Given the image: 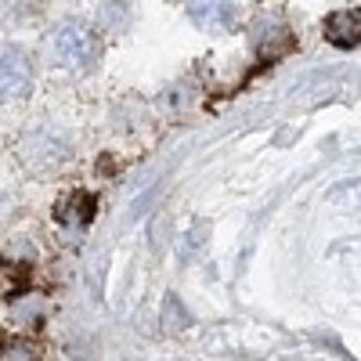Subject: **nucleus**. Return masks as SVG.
Masks as SVG:
<instances>
[{"instance_id":"f03ea898","label":"nucleus","mask_w":361,"mask_h":361,"mask_svg":"<svg viewBox=\"0 0 361 361\" xmlns=\"http://www.w3.org/2000/svg\"><path fill=\"white\" fill-rule=\"evenodd\" d=\"M33 90V58L18 44H0V102L25 98Z\"/></svg>"},{"instance_id":"423d86ee","label":"nucleus","mask_w":361,"mask_h":361,"mask_svg":"<svg viewBox=\"0 0 361 361\" xmlns=\"http://www.w3.org/2000/svg\"><path fill=\"white\" fill-rule=\"evenodd\" d=\"M238 15V4H188V18L202 29H221L231 25Z\"/></svg>"},{"instance_id":"7ed1b4c3","label":"nucleus","mask_w":361,"mask_h":361,"mask_svg":"<svg viewBox=\"0 0 361 361\" xmlns=\"http://www.w3.org/2000/svg\"><path fill=\"white\" fill-rule=\"evenodd\" d=\"M66 148H69V141H66L62 134L51 130V127H40V130H33V134L22 141V159H25L29 166H47V163L62 159Z\"/></svg>"},{"instance_id":"0eeeda50","label":"nucleus","mask_w":361,"mask_h":361,"mask_svg":"<svg viewBox=\"0 0 361 361\" xmlns=\"http://www.w3.org/2000/svg\"><path fill=\"white\" fill-rule=\"evenodd\" d=\"M0 361H40V347L33 340H8V343H0Z\"/></svg>"},{"instance_id":"39448f33","label":"nucleus","mask_w":361,"mask_h":361,"mask_svg":"<svg viewBox=\"0 0 361 361\" xmlns=\"http://www.w3.org/2000/svg\"><path fill=\"white\" fill-rule=\"evenodd\" d=\"M94 195L90 192H69L62 202H58V221L62 224H90L94 221Z\"/></svg>"},{"instance_id":"6e6552de","label":"nucleus","mask_w":361,"mask_h":361,"mask_svg":"<svg viewBox=\"0 0 361 361\" xmlns=\"http://www.w3.org/2000/svg\"><path fill=\"white\" fill-rule=\"evenodd\" d=\"M163 325H166V333H180V329L192 325V314L185 311V304H180L177 296L163 300Z\"/></svg>"},{"instance_id":"f257e3e1","label":"nucleus","mask_w":361,"mask_h":361,"mask_svg":"<svg viewBox=\"0 0 361 361\" xmlns=\"http://www.w3.org/2000/svg\"><path fill=\"white\" fill-rule=\"evenodd\" d=\"M51 47H54V58L69 69H94L98 66V54H102V44H98V33L90 29L87 22L80 18H69L54 29L51 37Z\"/></svg>"},{"instance_id":"20e7f679","label":"nucleus","mask_w":361,"mask_h":361,"mask_svg":"<svg viewBox=\"0 0 361 361\" xmlns=\"http://www.w3.org/2000/svg\"><path fill=\"white\" fill-rule=\"evenodd\" d=\"M361 37V15L357 11H333L325 18V40L336 47H357Z\"/></svg>"}]
</instances>
